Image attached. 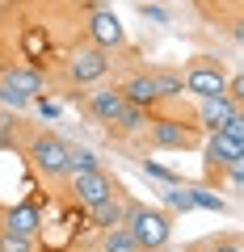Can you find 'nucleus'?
<instances>
[{
	"mask_svg": "<svg viewBox=\"0 0 244 252\" xmlns=\"http://www.w3.org/2000/svg\"><path fill=\"white\" fill-rule=\"evenodd\" d=\"M4 231H13V235H26V240H34V235L42 231V215H38V206H30V202L13 206V210H9V223H4Z\"/></svg>",
	"mask_w": 244,
	"mask_h": 252,
	"instance_id": "nucleus-11",
	"label": "nucleus"
},
{
	"mask_svg": "<svg viewBox=\"0 0 244 252\" xmlns=\"http://www.w3.org/2000/svg\"><path fill=\"white\" fill-rule=\"evenodd\" d=\"M185 193H190V202H194V210H223V198H215V193H210V189H185Z\"/></svg>",
	"mask_w": 244,
	"mask_h": 252,
	"instance_id": "nucleus-19",
	"label": "nucleus"
},
{
	"mask_svg": "<svg viewBox=\"0 0 244 252\" xmlns=\"http://www.w3.org/2000/svg\"><path fill=\"white\" fill-rule=\"evenodd\" d=\"M109 72V59H105V51H97V46H80V51L68 59V76H72L76 84H97L101 76Z\"/></svg>",
	"mask_w": 244,
	"mask_h": 252,
	"instance_id": "nucleus-6",
	"label": "nucleus"
},
{
	"mask_svg": "<svg viewBox=\"0 0 244 252\" xmlns=\"http://www.w3.org/2000/svg\"><path fill=\"white\" fill-rule=\"evenodd\" d=\"M147 126H152V143L164 147V152H185V147L198 143V130L173 122V118H160V122H147Z\"/></svg>",
	"mask_w": 244,
	"mask_h": 252,
	"instance_id": "nucleus-7",
	"label": "nucleus"
},
{
	"mask_svg": "<svg viewBox=\"0 0 244 252\" xmlns=\"http://www.w3.org/2000/svg\"><path fill=\"white\" fill-rule=\"evenodd\" d=\"M139 13H143L147 21H156V26H164V21H169V13H164V9H156V4H143Z\"/></svg>",
	"mask_w": 244,
	"mask_h": 252,
	"instance_id": "nucleus-25",
	"label": "nucleus"
},
{
	"mask_svg": "<svg viewBox=\"0 0 244 252\" xmlns=\"http://www.w3.org/2000/svg\"><path fill=\"white\" fill-rule=\"evenodd\" d=\"M143 172H147V177H160V181H169V185H181V181H177V172H169L164 164H152V160H143Z\"/></svg>",
	"mask_w": 244,
	"mask_h": 252,
	"instance_id": "nucleus-23",
	"label": "nucleus"
},
{
	"mask_svg": "<svg viewBox=\"0 0 244 252\" xmlns=\"http://www.w3.org/2000/svg\"><path fill=\"white\" fill-rule=\"evenodd\" d=\"M207 164L210 168H236V164H244V139H232V135H223V130H210Z\"/></svg>",
	"mask_w": 244,
	"mask_h": 252,
	"instance_id": "nucleus-8",
	"label": "nucleus"
},
{
	"mask_svg": "<svg viewBox=\"0 0 244 252\" xmlns=\"http://www.w3.org/2000/svg\"><path fill=\"white\" fill-rule=\"evenodd\" d=\"M164 202H169L173 210H181V215H190V210H194L190 193H185V189H181V185H169V193H164Z\"/></svg>",
	"mask_w": 244,
	"mask_h": 252,
	"instance_id": "nucleus-21",
	"label": "nucleus"
},
{
	"mask_svg": "<svg viewBox=\"0 0 244 252\" xmlns=\"http://www.w3.org/2000/svg\"><path fill=\"white\" fill-rule=\"evenodd\" d=\"M0 89H4V93H17V97H26V101H38V97H42V89H46V80H42L38 67H9L4 80H0Z\"/></svg>",
	"mask_w": 244,
	"mask_h": 252,
	"instance_id": "nucleus-9",
	"label": "nucleus"
},
{
	"mask_svg": "<svg viewBox=\"0 0 244 252\" xmlns=\"http://www.w3.org/2000/svg\"><path fill=\"white\" fill-rule=\"evenodd\" d=\"M89 215H93V223H97V227H105V231H109V227H122L127 206H122V202H118V193H114V198H105L101 206H93Z\"/></svg>",
	"mask_w": 244,
	"mask_h": 252,
	"instance_id": "nucleus-14",
	"label": "nucleus"
},
{
	"mask_svg": "<svg viewBox=\"0 0 244 252\" xmlns=\"http://www.w3.org/2000/svg\"><path fill=\"white\" fill-rule=\"evenodd\" d=\"M89 38H93L97 51H114V46L127 42V30H122L114 9H93L89 13Z\"/></svg>",
	"mask_w": 244,
	"mask_h": 252,
	"instance_id": "nucleus-5",
	"label": "nucleus"
},
{
	"mask_svg": "<svg viewBox=\"0 0 244 252\" xmlns=\"http://www.w3.org/2000/svg\"><path fill=\"white\" fill-rule=\"evenodd\" d=\"M30 160L42 177H68V143L59 135H38L30 143Z\"/></svg>",
	"mask_w": 244,
	"mask_h": 252,
	"instance_id": "nucleus-3",
	"label": "nucleus"
},
{
	"mask_svg": "<svg viewBox=\"0 0 244 252\" xmlns=\"http://www.w3.org/2000/svg\"><path fill=\"white\" fill-rule=\"evenodd\" d=\"M156 84V93L160 97H181L185 93V80H181V72H169V67H156V72H147Z\"/></svg>",
	"mask_w": 244,
	"mask_h": 252,
	"instance_id": "nucleus-15",
	"label": "nucleus"
},
{
	"mask_svg": "<svg viewBox=\"0 0 244 252\" xmlns=\"http://www.w3.org/2000/svg\"><path fill=\"white\" fill-rule=\"evenodd\" d=\"M97 252H101V248H97Z\"/></svg>",
	"mask_w": 244,
	"mask_h": 252,
	"instance_id": "nucleus-28",
	"label": "nucleus"
},
{
	"mask_svg": "<svg viewBox=\"0 0 244 252\" xmlns=\"http://www.w3.org/2000/svg\"><path fill=\"white\" fill-rule=\"evenodd\" d=\"M122 101H127V105H139V109H152L156 101H160V93H156V84H152V76H131L127 84H122Z\"/></svg>",
	"mask_w": 244,
	"mask_h": 252,
	"instance_id": "nucleus-10",
	"label": "nucleus"
},
{
	"mask_svg": "<svg viewBox=\"0 0 244 252\" xmlns=\"http://www.w3.org/2000/svg\"><path fill=\"white\" fill-rule=\"evenodd\" d=\"M122 227L135 235L139 248H164V244H169V235H173L169 215H160V210H152V206H127Z\"/></svg>",
	"mask_w": 244,
	"mask_h": 252,
	"instance_id": "nucleus-1",
	"label": "nucleus"
},
{
	"mask_svg": "<svg viewBox=\"0 0 244 252\" xmlns=\"http://www.w3.org/2000/svg\"><path fill=\"white\" fill-rule=\"evenodd\" d=\"M93 168H97V156H93L89 147L68 143V177H72V172H93Z\"/></svg>",
	"mask_w": 244,
	"mask_h": 252,
	"instance_id": "nucleus-18",
	"label": "nucleus"
},
{
	"mask_svg": "<svg viewBox=\"0 0 244 252\" xmlns=\"http://www.w3.org/2000/svg\"><path fill=\"white\" fill-rule=\"evenodd\" d=\"M101 252H143V248L135 244V235L127 227H109L105 240H101Z\"/></svg>",
	"mask_w": 244,
	"mask_h": 252,
	"instance_id": "nucleus-16",
	"label": "nucleus"
},
{
	"mask_svg": "<svg viewBox=\"0 0 244 252\" xmlns=\"http://www.w3.org/2000/svg\"><path fill=\"white\" fill-rule=\"evenodd\" d=\"M114 126H118V130H127V135H135V130H143V126H147V109L122 105V114L114 118Z\"/></svg>",
	"mask_w": 244,
	"mask_h": 252,
	"instance_id": "nucleus-17",
	"label": "nucleus"
},
{
	"mask_svg": "<svg viewBox=\"0 0 244 252\" xmlns=\"http://www.w3.org/2000/svg\"><path fill=\"white\" fill-rule=\"evenodd\" d=\"M215 252H240V244H219Z\"/></svg>",
	"mask_w": 244,
	"mask_h": 252,
	"instance_id": "nucleus-27",
	"label": "nucleus"
},
{
	"mask_svg": "<svg viewBox=\"0 0 244 252\" xmlns=\"http://www.w3.org/2000/svg\"><path fill=\"white\" fill-rule=\"evenodd\" d=\"M72 198L80 202L84 210H93V206H101L105 198H114V181H109L101 168H93V172H72Z\"/></svg>",
	"mask_w": 244,
	"mask_h": 252,
	"instance_id": "nucleus-4",
	"label": "nucleus"
},
{
	"mask_svg": "<svg viewBox=\"0 0 244 252\" xmlns=\"http://www.w3.org/2000/svg\"><path fill=\"white\" fill-rule=\"evenodd\" d=\"M42 51H46V34H42V30H26V55L38 59Z\"/></svg>",
	"mask_w": 244,
	"mask_h": 252,
	"instance_id": "nucleus-22",
	"label": "nucleus"
},
{
	"mask_svg": "<svg viewBox=\"0 0 244 252\" xmlns=\"http://www.w3.org/2000/svg\"><path fill=\"white\" fill-rule=\"evenodd\" d=\"M38 114H42V118H59V105H46V101H38Z\"/></svg>",
	"mask_w": 244,
	"mask_h": 252,
	"instance_id": "nucleus-26",
	"label": "nucleus"
},
{
	"mask_svg": "<svg viewBox=\"0 0 244 252\" xmlns=\"http://www.w3.org/2000/svg\"><path fill=\"white\" fill-rule=\"evenodd\" d=\"M122 105H127V101H122V93H118V89H97V93H89V109H93L97 122H109V126H114V118L122 114Z\"/></svg>",
	"mask_w": 244,
	"mask_h": 252,
	"instance_id": "nucleus-12",
	"label": "nucleus"
},
{
	"mask_svg": "<svg viewBox=\"0 0 244 252\" xmlns=\"http://www.w3.org/2000/svg\"><path fill=\"white\" fill-rule=\"evenodd\" d=\"M0 252H34V240L13 235V231H0Z\"/></svg>",
	"mask_w": 244,
	"mask_h": 252,
	"instance_id": "nucleus-20",
	"label": "nucleus"
},
{
	"mask_svg": "<svg viewBox=\"0 0 244 252\" xmlns=\"http://www.w3.org/2000/svg\"><path fill=\"white\" fill-rule=\"evenodd\" d=\"M236 109H240V101H232V97H202L198 118H202V126H207V130H219V126H223Z\"/></svg>",
	"mask_w": 244,
	"mask_h": 252,
	"instance_id": "nucleus-13",
	"label": "nucleus"
},
{
	"mask_svg": "<svg viewBox=\"0 0 244 252\" xmlns=\"http://www.w3.org/2000/svg\"><path fill=\"white\" fill-rule=\"evenodd\" d=\"M181 80H185V93H194V97H223L227 93V72L215 59L190 63V72L181 76Z\"/></svg>",
	"mask_w": 244,
	"mask_h": 252,
	"instance_id": "nucleus-2",
	"label": "nucleus"
},
{
	"mask_svg": "<svg viewBox=\"0 0 244 252\" xmlns=\"http://www.w3.org/2000/svg\"><path fill=\"white\" fill-rule=\"evenodd\" d=\"M219 130H223V135H232V139H244V118H240V109H236V114L227 118V122L219 126Z\"/></svg>",
	"mask_w": 244,
	"mask_h": 252,
	"instance_id": "nucleus-24",
	"label": "nucleus"
}]
</instances>
